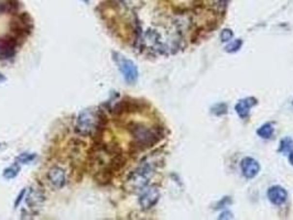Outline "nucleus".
Segmentation results:
<instances>
[{
    "label": "nucleus",
    "mask_w": 293,
    "mask_h": 220,
    "mask_svg": "<svg viewBox=\"0 0 293 220\" xmlns=\"http://www.w3.org/2000/svg\"><path fill=\"white\" fill-rule=\"evenodd\" d=\"M85 1H88V0H85Z\"/></svg>",
    "instance_id": "obj_20"
},
{
    "label": "nucleus",
    "mask_w": 293,
    "mask_h": 220,
    "mask_svg": "<svg viewBox=\"0 0 293 220\" xmlns=\"http://www.w3.org/2000/svg\"><path fill=\"white\" fill-rule=\"evenodd\" d=\"M26 191H27V190H26V189H24L21 191V193H20L19 197H18V199H17V202H16V204H15V206H16V207L19 206V204L21 203V201L23 199V196H24V195H26Z\"/></svg>",
    "instance_id": "obj_17"
},
{
    "label": "nucleus",
    "mask_w": 293,
    "mask_h": 220,
    "mask_svg": "<svg viewBox=\"0 0 293 220\" xmlns=\"http://www.w3.org/2000/svg\"><path fill=\"white\" fill-rule=\"evenodd\" d=\"M242 44H243L242 40H235L225 47V50L227 52H237L239 48L242 47Z\"/></svg>",
    "instance_id": "obj_15"
},
{
    "label": "nucleus",
    "mask_w": 293,
    "mask_h": 220,
    "mask_svg": "<svg viewBox=\"0 0 293 220\" xmlns=\"http://www.w3.org/2000/svg\"><path fill=\"white\" fill-rule=\"evenodd\" d=\"M274 131H275L274 126L271 124H266L261 126V127L257 130V134L260 138H262V139H269L272 134H274Z\"/></svg>",
    "instance_id": "obj_11"
},
{
    "label": "nucleus",
    "mask_w": 293,
    "mask_h": 220,
    "mask_svg": "<svg viewBox=\"0 0 293 220\" xmlns=\"http://www.w3.org/2000/svg\"><path fill=\"white\" fill-rule=\"evenodd\" d=\"M233 32H231V30L229 29H225L223 30V32L221 33V39L223 42H228V41H230L231 39H233Z\"/></svg>",
    "instance_id": "obj_16"
},
{
    "label": "nucleus",
    "mask_w": 293,
    "mask_h": 220,
    "mask_svg": "<svg viewBox=\"0 0 293 220\" xmlns=\"http://www.w3.org/2000/svg\"><path fill=\"white\" fill-rule=\"evenodd\" d=\"M35 158V156L32 153H22L21 156L18 157L17 161L19 163H21V164H28V163L32 162Z\"/></svg>",
    "instance_id": "obj_14"
},
{
    "label": "nucleus",
    "mask_w": 293,
    "mask_h": 220,
    "mask_svg": "<svg viewBox=\"0 0 293 220\" xmlns=\"http://www.w3.org/2000/svg\"><path fill=\"white\" fill-rule=\"evenodd\" d=\"M242 172L246 178H254L260 171L259 163L252 157H245L241 164Z\"/></svg>",
    "instance_id": "obj_7"
},
{
    "label": "nucleus",
    "mask_w": 293,
    "mask_h": 220,
    "mask_svg": "<svg viewBox=\"0 0 293 220\" xmlns=\"http://www.w3.org/2000/svg\"><path fill=\"white\" fill-rule=\"evenodd\" d=\"M156 164L152 162L145 161L136 171H133L128 178V184L132 189H142L148 184L150 177L154 172Z\"/></svg>",
    "instance_id": "obj_3"
},
{
    "label": "nucleus",
    "mask_w": 293,
    "mask_h": 220,
    "mask_svg": "<svg viewBox=\"0 0 293 220\" xmlns=\"http://www.w3.org/2000/svg\"><path fill=\"white\" fill-rule=\"evenodd\" d=\"M268 198L269 201L274 204V205L280 206L282 204L286 203L287 198H288V193L287 190L283 189L281 186H272L268 189Z\"/></svg>",
    "instance_id": "obj_8"
},
{
    "label": "nucleus",
    "mask_w": 293,
    "mask_h": 220,
    "mask_svg": "<svg viewBox=\"0 0 293 220\" xmlns=\"http://www.w3.org/2000/svg\"><path fill=\"white\" fill-rule=\"evenodd\" d=\"M293 150V140L291 138H284V139L281 140V143H280V149L279 151L281 153H290Z\"/></svg>",
    "instance_id": "obj_12"
},
{
    "label": "nucleus",
    "mask_w": 293,
    "mask_h": 220,
    "mask_svg": "<svg viewBox=\"0 0 293 220\" xmlns=\"http://www.w3.org/2000/svg\"><path fill=\"white\" fill-rule=\"evenodd\" d=\"M106 117L103 112H94L92 110H84L77 117L76 130L81 134H96L105 127Z\"/></svg>",
    "instance_id": "obj_1"
},
{
    "label": "nucleus",
    "mask_w": 293,
    "mask_h": 220,
    "mask_svg": "<svg viewBox=\"0 0 293 220\" xmlns=\"http://www.w3.org/2000/svg\"><path fill=\"white\" fill-rule=\"evenodd\" d=\"M48 178L53 185L55 187H59V189L65 185V180H66L65 178V172L61 168H58V166H54V168L50 170V172L48 173Z\"/></svg>",
    "instance_id": "obj_9"
},
{
    "label": "nucleus",
    "mask_w": 293,
    "mask_h": 220,
    "mask_svg": "<svg viewBox=\"0 0 293 220\" xmlns=\"http://www.w3.org/2000/svg\"><path fill=\"white\" fill-rule=\"evenodd\" d=\"M256 104H257V100H256L255 98H252V97H250V98L239 100V103L236 105V107H235L236 112L238 113L239 117L243 118V119H245V118H247V116L249 115L250 109L254 107Z\"/></svg>",
    "instance_id": "obj_10"
},
{
    "label": "nucleus",
    "mask_w": 293,
    "mask_h": 220,
    "mask_svg": "<svg viewBox=\"0 0 293 220\" xmlns=\"http://www.w3.org/2000/svg\"><path fill=\"white\" fill-rule=\"evenodd\" d=\"M129 131L135 143L140 149L149 148L156 144L161 139V133L156 128H150L142 124H131L129 126Z\"/></svg>",
    "instance_id": "obj_2"
},
{
    "label": "nucleus",
    "mask_w": 293,
    "mask_h": 220,
    "mask_svg": "<svg viewBox=\"0 0 293 220\" xmlns=\"http://www.w3.org/2000/svg\"><path fill=\"white\" fill-rule=\"evenodd\" d=\"M160 197V193L157 186H149L141 189L139 204L142 209H150L156 205Z\"/></svg>",
    "instance_id": "obj_6"
},
{
    "label": "nucleus",
    "mask_w": 293,
    "mask_h": 220,
    "mask_svg": "<svg viewBox=\"0 0 293 220\" xmlns=\"http://www.w3.org/2000/svg\"><path fill=\"white\" fill-rule=\"evenodd\" d=\"M289 161H290V163L293 165V150L290 152V156H289Z\"/></svg>",
    "instance_id": "obj_18"
},
{
    "label": "nucleus",
    "mask_w": 293,
    "mask_h": 220,
    "mask_svg": "<svg viewBox=\"0 0 293 220\" xmlns=\"http://www.w3.org/2000/svg\"><path fill=\"white\" fill-rule=\"evenodd\" d=\"M113 58L115 60V63L117 64V66L119 68L121 74H123L124 79L130 84L135 83L138 79V70L136 64L133 63L132 61L126 59L123 55H120L119 53H114Z\"/></svg>",
    "instance_id": "obj_4"
},
{
    "label": "nucleus",
    "mask_w": 293,
    "mask_h": 220,
    "mask_svg": "<svg viewBox=\"0 0 293 220\" xmlns=\"http://www.w3.org/2000/svg\"><path fill=\"white\" fill-rule=\"evenodd\" d=\"M19 170H20V168L17 164L12 165V166H10V168H8V169L5 170V172H3V177L7 178V180H11V178H15L18 175Z\"/></svg>",
    "instance_id": "obj_13"
},
{
    "label": "nucleus",
    "mask_w": 293,
    "mask_h": 220,
    "mask_svg": "<svg viewBox=\"0 0 293 220\" xmlns=\"http://www.w3.org/2000/svg\"><path fill=\"white\" fill-rule=\"evenodd\" d=\"M5 80V77H3L1 74H0V81H3Z\"/></svg>",
    "instance_id": "obj_19"
},
{
    "label": "nucleus",
    "mask_w": 293,
    "mask_h": 220,
    "mask_svg": "<svg viewBox=\"0 0 293 220\" xmlns=\"http://www.w3.org/2000/svg\"><path fill=\"white\" fill-rule=\"evenodd\" d=\"M18 39L16 35H6L0 38V60L14 58L18 47Z\"/></svg>",
    "instance_id": "obj_5"
}]
</instances>
